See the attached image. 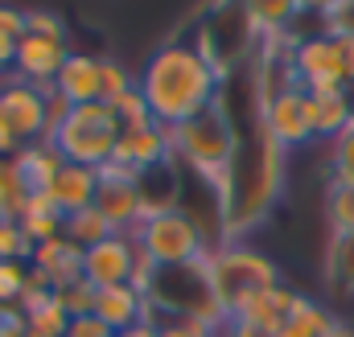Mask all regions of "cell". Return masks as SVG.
<instances>
[{"label":"cell","instance_id":"obj_1","mask_svg":"<svg viewBox=\"0 0 354 337\" xmlns=\"http://www.w3.org/2000/svg\"><path fill=\"white\" fill-rule=\"evenodd\" d=\"M136 86L153 111V124L165 132L189 124L194 115H202L210 103L223 99V75L202 58L194 41L157 46L136 70Z\"/></svg>","mask_w":354,"mask_h":337},{"label":"cell","instance_id":"obj_2","mask_svg":"<svg viewBox=\"0 0 354 337\" xmlns=\"http://www.w3.org/2000/svg\"><path fill=\"white\" fill-rule=\"evenodd\" d=\"M206 271H210V284H214V296H218L227 321L239 317L260 292L284 284L276 259L264 255L260 247H252V243H243V239L214 243V247L206 251Z\"/></svg>","mask_w":354,"mask_h":337},{"label":"cell","instance_id":"obj_3","mask_svg":"<svg viewBox=\"0 0 354 337\" xmlns=\"http://www.w3.org/2000/svg\"><path fill=\"white\" fill-rule=\"evenodd\" d=\"M169 140H174V157L185 161L210 189L227 177V168H231L235 153H239V128H235V119H231V111H227L223 99L210 103L189 124L174 128Z\"/></svg>","mask_w":354,"mask_h":337},{"label":"cell","instance_id":"obj_4","mask_svg":"<svg viewBox=\"0 0 354 337\" xmlns=\"http://www.w3.org/2000/svg\"><path fill=\"white\" fill-rule=\"evenodd\" d=\"M149 309H153V321H165V317H194V321H206L214 329L227 325V313L214 296V284H210V271H206V259L198 263H185V267H157L149 288Z\"/></svg>","mask_w":354,"mask_h":337},{"label":"cell","instance_id":"obj_5","mask_svg":"<svg viewBox=\"0 0 354 337\" xmlns=\"http://www.w3.org/2000/svg\"><path fill=\"white\" fill-rule=\"evenodd\" d=\"M120 119L107 103H87V107H71V115L46 136L66 165H87V168H103L111 161L115 144H120Z\"/></svg>","mask_w":354,"mask_h":337},{"label":"cell","instance_id":"obj_6","mask_svg":"<svg viewBox=\"0 0 354 337\" xmlns=\"http://www.w3.org/2000/svg\"><path fill=\"white\" fill-rule=\"evenodd\" d=\"M132 243L140 247V255H145L153 267H185V263L206 259V251H210L206 231H202L181 206L145 214V222L132 231Z\"/></svg>","mask_w":354,"mask_h":337},{"label":"cell","instance_id":"obj_7","mask_svg":"<svg viewBox=\"0 0 354 337\" xmlns=\"http://www.w3.org/2000/svg\"><path fill=\"white\" fill-rule=\"evenodd\" d=\"M292 75L305 90H354V37L301 33L292 50Z\"/></svg>","mask_w":354,"mask_h":337},{"label":"cell","instance_id":"obj_8","mask_svg":"<svg viewBox=\"0 0 354 337\" xmlns=\"http://www.w3.org/2000/svg\"><path fill=\"white\" fill-rule=\"evenodd\" d=\"M0 124L17 136V144H37L50 136V107L46 90L21 83V79H0Z\"/></svg>","mask_w":354,"mask_h":337},{"label":"cell","instance_id":"obj_9","mask_svg":"<svg viewBox=\"0 0 354 337\" xmlns=\"http://www.w3.org/2000/svg\"><path fill=\"white\" fill-rule=\"evenodd\" d=\"M256 111H260L264 132L284 148V153L305 148V144L317 140V136H313V115H309V90H305V86H288V90H280V95H272V99H264Z\"/></svg>","mask_w":354,"mask_h":337},{"label":"cell","instance_id":"obj_10","mask_svg":"<svg viewBox=\"0 0 354 337\" xmlns=\"http://www.w3.org/2000/svg\"><path fill=\"white\" fill-rule=\"evenodd\" d=\"M71 41L62 37H37V33H25L17 41V54H12V79L37 86V90H50L54 79L62 75L66 58H71Z\"/></svg>","mask_w":354,"mask_h":337},{"label":"cell","instance_id":"obj_11","mask_svg":"<svg viewBox=\"0 0 354 337\" xmlns=\"http://www.w3.org/2000/svg\"><path fill=\"white\" fill-rule=\"evenodd\" d=\"M169 161H174V140H169V132L157 128V124L120 132V144H115V153H111V165L124 168V173H132L136 181H140L145 173H153V168L169 165Z\"/></svg>","mask_w":354,"mask_h":337},{"label":"cell","instance_id":"obj_12","mask_svg":"<svg viewBox=\"0 0 354 337\" xmlns=\"http://www.w3.org/2000/svg\"><path fill=\"white\" fill-rule=\"evenodd\" d=\"M95 317L111 334H128L136 325H149L153 309H149V296L136 284H115V288H99L95 292Z\"/></svg>","mask_w":354,"mask_h":337},{"label":"cell","instance_id":"obj_13","mask_svg":"<svg viewBox=\"0 0 354 337\" xmlns=\"http://www.w3.org/2000/svg\"><path fill=\"white\" fill-rule=\"evenodd\" d=\"M95 210L111 222L115 235H132L145 222V198L136 181H120V177H99V193H95Z\"/></svg>","mask_w":354,"mask_h":337},{"label":"cell","instance_id":"obj_14","mask_svg":"<svg viewBox=\"0 0 354 337\" xmlns=\"http://www.w3.org/2000/svg\"><path fill=\"white\" fill-rule=\"evenodd\" d=\"M54 90L71 103V107H87V103H103V58L95 54H71L62 75L54 79Z\"/></svg>","mask_w":354,"mask_h":337},{"label":"cell","instance_id":"obj_15","mask_svg":"<svg viewBox=\"0 0 354 337\" xmlns=\"http://www.w3.org/2000/svg\"><path fill=\"white\" fill-rule=\"evenodd\" d=\"M95 193H99V173L87 165H62L54 173V181L46 185V198L62 218L95 206Z\"/></svg>","mask_w":354,"mask_h":337},{"label":"cell","instance_id":"obj_16","mask_svg":"<svg viewBox=\"0 0 354 337\" xmlns=\"http://www.w3.org/2000/svg\"><path fill=\"white\" fill-rule=\"evenodd\" d=\"M29 267H33V271L54 288V292H58V288H66V284L83 280V247H79V243H71L66 235H62V239H50V243L33 247Z\"/></svg>","mask_w":354,"mask_h":337},{"label":"cell","instance_id":"obj_17","mask_svg":"<svg viewBox=\"0 0 354 337\" xmlns=\"http://www.w3.org/2000/svg\"><path fill=\"white\" fill-rule=\"evenodd\" d=\"M309 115H313V136L317 140H334L351 128V90H309Z\"/></svg>","mask_w":354,"mask_h":337},{"label":"cell","instance_id":"obj_18","mask_svg":"<svg viewBox=\"0 0 354 337\" xmlns=\"http://www.w3.org/2000/svg\"><path fill=\"white\" fill-rule=\"evenodd\" d=\"M338 334H342L338 313H334L330 305L305 296V292H301L297 309L288 313V321L280 325V337H338Z\"/></svg>","mask_w":354,"mask_h":337},{"label":"cell","instance_id":"obj_19","mask_svg":"<svg viewBox=\"0 0 354 337\" xmlns=\"http://www.w3.org/2000/svg\"><path fill=\"white\" fill-rule=\"evenodd\" d=\"M322 280L334 296H354V231L330 235L322 251Z\"/></svg>","mask_w":354,"mask_h":337},{"label":"cell","instance_id":"obj_20","mask_svg":"<svg viewBox=\"0 0 354 337\" xmlns=\"http://www.w3.org/2000/svg\"><path fill=\"white\" fill-rule=\"evenodd\" d=\"M12 165H17V173H21V181L29 185V193H46V185L54 181V173L66 165V161H62V153H58L50 140H37V144L17 148Z\"/></svg>","mask_w":354,"mask_h":337},{"label":"cell","instance_id":"obj_21","mask_svg":"<svg viewBox=\"0 0 354 337\" xmlns=\"http://www.w3.org/2000/svg\"><path fill=\"white\" fill-rule=\"evenodd\" d=\"M297 300H301V292L297 288H288V284H276V288H268V292H260L239 317L243 321H256V325H264V329H276L280 334V325L288 321V313L297 309Z\"/></svg>","mask_w":354,"mask_h":337},{"label":"cell","instance_id":"obj_22","mask_svg":"<svg viewBox=\"0 0 354 337\" xmlns=\"http://www.w3.org/2000/svg\"><path fill=\"white\" fill-rule=\"evenodd\" d=\"M248 8V21H252V29L268 37V33H288L301 17H305V8L309 4H297V0H252V4H243Z\"/></svg>","mask_w":354,"mask_h":337},{"label":"cell","instance_id":"obj_23","mask_svg":"<svg viewBox=\"0 0 354 337\" xmlns=\"http://www.w3.org/2000/svg\"><path fill=\"white\" fill-rule=\"evenodd\" d=\"M62 235L71 239V243H79L83 251L87 247H95V243H103V239H111L115 231H111V222L95 210V206H87V210H79V214H71L66 222H62Z\"/></svg>","mask_w":354,"mask_h":337},{"label":"cell","instance_id":"obj_24","mask_svg":"<svg viewBox=\"0 0 354 337\" xmlns=\"http://www.w3.org/2000/svg\"><path fill=\"white\" fill-rule=\"evenodd\" d=\"M66 329H71V317L58 305V296H50L46 305H37L33 313H25V334L29 337H66Z\"/></svg>","mask_w":354,"mask_h":337},{"label":"cell","instance_id":"obj_25","mask_svg":"<svg viewBox=\"0 0 354 337\" xmlns=\"http://www.w3.org/2000/svg\"><path fill=\"white\" fill-rule=\"evenodd\" d=\"M326 222H330V235L354 231V189L351 185H326Z\"/></svg>","mask_w":354,"mask_h":337},{"label":"cell","instance_id":"obj_26","mask_svg":"<svg viewBox=\"0 0 354 337\" xmlns=\"http://www.w3.org/2000/svg\"><path fill=\"white\" fill-rule=\"evenodd\" d=\"M330 185H351L354 189V124L330 140Z\"/></svg>","mask_w":354,"mask_h":337},{"label":"cell","instance_id":"obj_27","mask_svg":"<svg viewBox=\"0 0 354 337\" xmlns=\"http://www.w3.org/2000/svg\"><path fill=\"white\" fill-rule=\"evenodd\" d=\"M107 107L115 111V119H120V128H124V132H128V128H149V124H153V111H149V103H145L140 86L124 90V95H120V99H111Z\"/></svg>","mask_w":354,"mask_h":337},{"label":"cell","instance_id":"obj_28","mask_svg":"<svg viewBox=\"0 0 354 337\" xmlns=\"http://www.w3.org/2000/svg\"><path fill=\"white\" fill-rule=\"evenodd\" d=\"M62 214H54V210H25L21 214V231H25V239L33 243V247H41V243H50V239H62Z\"/></svg>","mask_w":354,"mask_h":337},{"label":"cell","instance_id":"obj_29","mask_svg":"<svg viewBox=\"0 0 354 337\" xmlns=\"http://www.w3.org/2000/svg\"><path fill=\"white\" fill-rule=\"evenodd\" d=\"M33 259V243L25 239L17 218H0V263H29Z\"/></svg>","mask_w":354,"mask_h":337},{"label":"cell","instance_id":"obj_30","mask_svg":"<svg viewBox=\"0 0 354 337\" xmlns=\"http://www.w3.org/2000/svg\"><path fill=\"white\" fill-rule=\"evenodd\" d=\"M313 17H317V29L354 37V0H330V4H317Z\"/></svg>","mask_w":354,"mask_h":337},{"label":"cell","instance_id":"obj_31","mask_svg":"<svg viewBox=\"0 0 354 337\" xmlns=\"http://www.w3.org/2000/svg\"><path fill=\"white\" fill-rule=\"evenodd\" d=\"M54 296L66 309V317H87V313H95V288H91L87 280H75V284L58 288Z\"/></svg>","mask_w":354,"mask_h":337},{"label":"cell","instance_id":"obj_32","mask_svg":"<svg viewBox=\"0 0 354 337\" xmlns=\"http://www.w3.org/2000/svg\"><path fill=\"white\" fill-rule=\"evenodd\" d=\"M25 33L37 37H62L66 41V17L54 8H25Z\"/></svg>","mask_w":354,"mask_h":337},{"label":"cell","instance_id":"obj_33","mask_svg":"<svg viewBox=\"0 0 354 337\" xmlns=\"http://www.w3.org/2000/svg\"><path fill=\"white\" fill-rule=\"evenodd\" d=\"M29 288V263H0V305H21Z\"/></svg>","mask_w":354,"mask_h":337},{"label":"cell","instance_id":"obj_34","mask_svg":"<svg viewBox=\"0 0 354 337\" xmlns=\"http://www.w3.org/2000/svg\"><path fill=\"white\" fill-rule=\"evenodd\" d=\"M157 337H223V329L206 325V321H194V317H165V321H153Z\"/></svg>","mask_w":354,"mask_h":337},{"label":"cell","instance_id":"obj_35","mask_svg":"<svg viewBox=\"0 0 354 337\" xmlns=\"http://www.w3.org/2000/svg\"><path fill=\"white\" fill-rule=\"evenodd\" d=\"M132 86H136V75H132L124 62L103 58V103L120 99V95H124V90H132Z\"/></svg>","mask_w":354,"mask_h":337},{"label":"cell","instance_id":"obj_36","mask_svg":"<svg viewBox=\"0 0 354 337\" xmlns=\"http://www.w3.org/2000/svg\"><path fill=\"white\" fill-rule=\"evenodd\" d=\"M0 37H8V41H21L25 37V8L0 4Z\"/></svg>","mask_w":354,"mask_h":337},{"label":"cell","instance_id":"obj_37","mask_svg":"<svg viewBox=\"0 0 354 337\" xmlns=\"http://www.w3.org/2000/svg\"><path fill=\"white\" fill-rule=\"evenodd\" d=\"M66 337H115L95 313H87V317H71V329H66Z\"/></svg>","mask_w":354,"mask_h":337},{"label":"cell","instance_id":"obj_38","mask_svg":"<svg viewBox=\"0 0 354 337\" xmlns=\"http://www.w3.org/2000/svg\"><path fill=\"white\" fill-rule=\"evenodd\" d=\"M0 337H29L25 334V313L17 305H0Z\"/></svg>","mask_w":354,"mask_h":337},{"label":"cell","instance_id":"obj_39","mask_svg":"<svg viewBox=\"0 0 354 337\" xmlns=\"http://www.w3.org/2000/svg\"><path fill=\"white\" fill-rule=\"evenodd\" d=\"M223 337H280V334H276V329H264V325H256V321L231 317V321L223 325Z\"/></svg>","mask_w":354,"mask_h":337},{"label":"cell","instance_id":"obj_40","mask_svg":"<svg viewBox=\"0 0 354 337\" xmlns=\"http://www.w3.org/2000/svg\"><path fill=\"white\" fill-rule=\"evenodd\" d=\"M12 54H17V41L0 37V79H8V75H12Z\"/></svg>","mask_w":354,"mask_h":337},{"label":"cell","instance_id":"obj_41","mask_svg":"<svg viewBox=\"0 0 354 337\" xmlns=\"http://www.w3.org/2000/svg\"><path fill=\"white\" fill-rule=\"evenodd\" d=\"M17 148H21V144H17V136H12V132H8V128L0 124V161H8V157H17Z\"/></svg>","mask_w":354,"mask_h":337},{"label":"cell","instance_id":"obj_42","mask_svg":"<svg viewBox=\"0 0 354 337\" xmlns=\"http://www.w3.org/2000/svg\"><path fill=\"white\" fill-rule=\"evenodd\" d=\"M115 337H157V325L149 321V325H136V329H128V334H115Z\"/></svg>","mask_w":354,"mask_h":337},{"label":"cell","instance_id":"obj_43","mask_svg":"<svg viewBox=\"0 0 354 337\" xmlns=\"http://www.w3.org/2000/svg\"><path fill=\"white\" fill-rule=\"evenodd\" d=\"M338 337H354V329H351V325H342V334H338Z\"/></svg>","mask_w":354,"mask_h":337},{"label":"cell","instance_id":"obj_44","mask_svg":"<svg viewBox=\"0 0 354 337\" xmlns=\"http://www.w3.org/2000/svg\"><path fill=\"white\" fill-rule=\"evenodd\" d=\"M351 111H354V90H351ZM351 124H354V119H351Z\"/></svg>","mask_w":354,"mask_h":337}]
</instances>
